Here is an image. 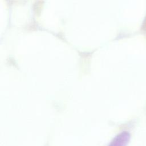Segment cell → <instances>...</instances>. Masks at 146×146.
I'll use <instances>...</instances> for the list:
<instances>
[{
    "instance_id": "cell-1",
    "label": "cell",
    "mask_w": 146,
    "mask_h": 146,
    "mask_svg": "<svg viewBox=\"0 0 146 146\" xmlns=\"http://www.w3.org/2000/svg\"><path fill=\"white\" fill-rule=\"evenodd\" d=\"M129 138L130 135L128 132H122L112 140L108 146H126Z\"/></svg>"
}]
</instances>
